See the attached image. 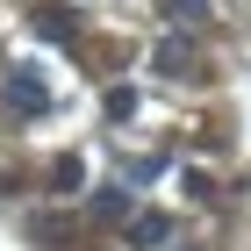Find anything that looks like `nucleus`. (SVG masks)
<instances>
[{"label": "nucleus", "instance_id": "423d86ee", "mask_svg": "<svg viewBox=\"0 0 251 251\" xmlns=\"http://www.w3.org/2000/svg\"><path fill=\"white\" fill-rule=\"evenodd\" d=\"M158 65H165V72H173V79H187V65H194V50H187V43H158Z\"/></svg>", "mask_w": 251, "mask_h": 251}, {"label": "nucleus", "instance_id": "f03ea898", "mask_svg": "<svg viewBox=\"0 0 251 251\" xmlns=\"http://www.w3.org/2000/svg\"><path fill=\"white\" fill-rule=\"evenodd\" d=\"M122 223H129V251H165L173 244V215L165 208H129Z\"/></svg>", "mask_w": 251, "mask_h": 251}, {"label": "nucleus", "instance_id": "6e6552de", "mask_svg": "<svg viewBox=\"0 0 251 251\" xmlns=\"http://www.w3.org/2000/svg\"><path fill=\"white\" fill-rule=\"evenodd\" d=\"M100 108H108V122H129V115H136V94H129V86H108Z\"/></svg>", "mask_w": 251, "mask_h": 251}, {"label": "nucleus", "instance_id": "7ed1b4c3", "mask_svg": "<svg viewBox=\"0 0 251 251\" xmlns=\"http://www.w3.org/2000/svg\"><path fill=\"white\" fill-rule=\"evenodd\" d=\"M122 215H129V179L108 187V194H94V223H122Z\"/></svg>", "mask_w": 251, "mask_h": 251}, {"label": "nucleus", "instance_id": "20e7f679", "mask_svg": "<svg viewBox=\"0 0 251 251\" xmlns=\"http://www.w3.org/2000/svg\"><path fill=\"white\" fill-rule=\"evenodd\" d=\"M36 36H50V43H65V36H79V22L65 15V7H36Z\"/></svg>", "mask_w": 251, "mask_h": 251}, {"label": "nucleus", "instance_id": "f257e3e1", "mask_svg": "<svg viewBox=\"0 0 251 251\" xmlns=\"http://www.w3.org/2000/svg\"><path fill=\"white\" fill-rule=\"evenodd\" d=\"M7 108H15V115H50V86H43L36 72H29V65H15V72H7Z\"/></svg>", "mask_w": 251, "mask_h": 251}, {"label": "nucleus", "instance_id": "0eeeda50", "mask_svg": "<svg viewBox=\"0 0 251 251\" xmlns=\"http://www.w3.org/2000/svg\"><path fill=\"white\" fill-rule=\"evenodd\" d=\"M165 15H173L179 29H194V22H208V0H165Z\"/></svg>", "mask_w": 251, "mask_h": 251}, {"label": "nucleus", "instance_id": "39448f33", "mask_svg": "<svg viewBox=\"0 0 251 251\" xmlns=\"http://www.w3.org/2000/svg\"><path fill=\"white\" fill-rule=\"evenodd\" d=\"M50 179H58L65 194H79V187H86V158H79V151H72V158H58V165H50Z\"/></svg>", "mask_w": 251, "mask_h": 251}]
</instances>
